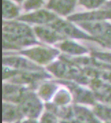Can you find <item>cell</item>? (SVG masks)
<instances>
[{
	"instance_id": "obj_1",
	"label": "cell",
	"mask_w": 111,
	"mask_h": 123,
	"mask_svg": "<svg viewBox=\"0 0 111 123\" xmlns=\"http://www.w3.org/2000/svg\"><path fill=\"white\" fill-rule=\"evenodd\" d=\"M34 31L25 24L19 21L3 22L4 49H21L22 47L39 44Z\"/></svg>"
},
{
	"instance_id": "obj_2",
	"label": "cell",
	"mask_w": 111,
	"mask_h": 123,
	"mask_svg": "<svg viewBox=\"0 0 111 123\" xmlns=\"http://www.w3.org/2000/svg\"><path fill=\"white\" fill-rule=\"evenodd\" d=\"M47 69L59 79L82 85H88L92 79L83 73L81 68L66 60L61 55L58 61L50 63Z\"/></svg>"
},
{
	"instance_id": "obj_3",
	"label": "cell",
	"mask_w": 111,
	"mask_h": 123,
	"mask_svg": "<svg viewBox=\"0 0 111 123\" xmlns=\"http://www.w3.org/2000/svg\"><path fill=\"white\" fill-rule=\"evenodd\" d=\"M24 118L36 120L43 114V105L35 92L28 89L18 104Z\"/></svg>"
},
{
	"instance_id": "obj_4",
	"label": "cell",
	"mask_w": 111,
	"mask_h": 123,
	"mask_svg": "<svg viewBox=\"0 0 111 123\" xmlns=\"http://www.w3.org/2000/svg\"><path fill=\"white\" fill-rule=\"evenodd\" d=\"M48 25L50 26L52 28L55 30L56 31H57L58 33L63 35L65 38L69 37V38H72V39L93 41L95 42H97L98 43H100L102 45H104L100 41L97 40L90 35H88L84 31L77 28L76 26H75V25L71 24L69 21L57 19L52 24H49Z\"/></svg>"
},
{
	"instance_id": "obj_5",
	"label": "cell",
	"mask_w": 111,
	"mask_h": 123,
	"mask_svg": "<svg viewBox=\"0 0 111 123\" xmlns=\"http://www.w3.org/2000/svg\"><path fill=\"white\" fill-rule=\"evenodd\" d=\"M59 50L47 46H36L23 49L20 54L29 58L39 65H47L53 61L58 54Z\"/></svg>"
},
{
	"instance_id": "obj_6",
	"label": "cell",
	"mask_w": 111,
	"mask_h": 123,
	"mask_svg": "<svg viewBox=\"0 0 111 123\" xmlns=\"http://www.w3.org/2000/svg\"><path fill=\"white\" fill-rule=\"evenodd\" d=\"M56 82L58 83H59L65 85L70 90L73 100L76 104L90 105L94 106L97 103L95 94L91 91L81 87L70 80H60Z\"/></svg>"
},
{
	"instance_id": "obj_7",
	"label": "cell",
	"mask_w": 111,
	"mask_h": 123,
	"mask_svg": "<svg viewBox=\"0 0 111 123\" xmlns=\"http://www.w3.org/2000/svg\"><path fill=\"white\" fill-rule=\"evenodd\" d=\"M76 24L93 38L100 41L104 46V40L111 35V24L105 21H84L77 22Z\"/></svg>"
},
{
	"instance_id": "obj_8",
	"label": "cell",
	"mask_w": 111,
	"mask_h": 123,
	"mask_svg": "<svg viewBox=\"0 0 111 123\" xmlns=\"http://www.w3.org/2000/svg\"><path fill=\"white\" fill-rule=\"evenodd\" d=\"M3 64L4 66L20 71L43 72V69L41 67L35 64L30 59L20 57L19 56H4L3 57Z\"/></svg>"
},
{
	"instance_id": "obj_9",
	"label": "cell",
	"mask_w": 111,
	"mask_h": 123,
	"mask_svg": "<svg viewBox=\"0 0 111 123\" xmlns=\"http://www.w3.org/2000/svg\"><path fill=\"white\" fill-rule=\"evenodd\" d=\"M55 13L45 9H40L33 12L21 15L18 18L19 21L36 24H50L57 19Z\"/></svg>"
},
{
	"instance_id": "obj_10",
	"label": "cell",
	"mask_w": 111,
	"mask_h": 123,
	"mask_svg": "<svg viewBox=\"0 0 111 123\" xmlns=\"http://www.w3.org/2000/svg\"><path fill=\"white\" fill-rule=\"evenodd\" d=\"M89 87L93 90L97 100L111 106V85L100 79H94Z\"/></svg>"
},
{
	"instance_id": "obj_11",
	"label": "cell",
	"mask_w": 111,
	"mask_h": 123,
	"mask_svg": "<svg viewBox=\"0 0 111 123\" xmlns=\"http://www.w3.org/2000/svg\"><path fill=\"white\" fill-rule=\"evenodd\" d=\"M111 19V10H95L88 12L76 13L68 17L69 21L73 22H84V21H99Z\"/></svg>"
},
{
	"instance_id": "obj_12",
	"label": "cell",
	"mask_w": 111,
	"mask_h": 123,
	"mask_svg": "<svg viewBox=\"0 0 111 123\" xmlns=\"http://www.w3.org/2000/svg\"><path fill=\"white\" fill-rule=\"evenodd\" d=\"M28 89L23 85L4 83L3 85V99L4 102L19 104Z\"/></svg>"
},
{
	"instance_id": "obj_13",
	"label": "cell",
	"mask_w": 111,
	"mask_h": 123,
	"mask_svg": "<svg viewBox=\"0 0 111 123\" xmlns=\"http://www.w3.org/2000/svg\"><path fill=\"white\" fill-rule=\"evenodd\" d=\"M34 32L41 41L49 44L60 43V41H63L66 39L49 25L35 26L34 28Z\"/></svg>"
},
{
	"instance_id": "obj_14",
	"label": "cell",
	"mask_w": 111,
	"mask_h": 123,
	"mask_svg": "<svg viewBox=\"0 0 111 123\" xmlns=\"http://www.w3.org/2000/svg\"><path fill=\"white\" fill-rule=\"evenodd\" d=\"M2 107V120L4 123H16L21 122L24 118L18 105L3 102Z\"/></svg>"
},
{
	"instance_id": "obj_15",
	"label": "cell",
	"mask_w": 111,
	"mask_h": 123,
	"mask_svg": "<svg viewBox=\"0 0 111 123\" xmlns=\"http://www.w3.org/2000/svg\"><path fill=\"white\" fill-rule=\"evenodd\" d=\"M73 119L82 123H102L93 113L87 107L75 104L72 105Z\"/></svg>"
},
{
	"instance_id": "obj_16",
	"label": "cell",
	"mask_w": 111,
	"mask_h": 123,
	"mask_svg": "<svg viewBox=\"0 0 111 123\" xmlns=\"http://www.w3.org/2000/svg\"><path fill=\"white\" fill-rule=\"evenodd\" d=\"M76 5V1H50L47 4V8L53 10L59 15H69L75 10Z\"/></svg>"
},
{
	"instance_id": "obj_17",
	"label": "cell",
	"mask_w": 111,
	"mask_h": 123,
	"mask_svg": "<svg viewBox=\"0 0 111 123\" xmlns=\"http://www.w3.org/2000/svg\"><path fill=\"white\" fill-rule=\"evenodd\" d=\"M56 46L62 50L63 52L72 56H81L89 52L88 48L82 46L73 41L64 40L62 42L58 43Z\"/></svg>"
},
{
	"instance_id": "obj_18",
	"label": "cell",
	"mask_w": 111,
	"mask_h": 123,
	"mask_svg": "<svg viewBox=\"0 0 111 123\" xmlns=\"http://www.w3.org/2000/svg\"><path fill=\"white\" fill-rule=\"evenodd\" d=\"M58 90V85L56 81L43 82L38 88L37 95L40 98L48 103L50 100H52Z\"/></svg>"
},
{
	"instance_id": "obj_19",
	"label": "cell",
	"mask_w": 111,
	"mask_h": 123,
	"mask_svg": "<svg viewBox=\"0 0 111 123\" xmlns=\"http://www.w3.org/2000/svg\"><path fill=\"white\" fill-rule=\"evenodd\" d=\"M92 111L101 122L111 123V106L102 103H96Z\"/></svg>"
},
{
	"instance_id": "obj_20",
	"label": "cell",
	"mask_w": 111,
	"mask_h": 123,
	"mask_svg": "<svg viewBox=\"0 0 111 123\" xmlns=\"http://www.w3.org/2000/svg\"><path fill=\"white\" fill-rule=\"evenodd\" d=\"M2 15L4 19H10L15 18L20 14L21 9L15 4L8 1H3L2 4Z\"/></svg>"
},
{
	"instance_id": "obj_21",
	"label": "cell",
	"mask_w": 111,
	"mask_h": 123,
	"mask_svg": "<svg viewBox=\"0 0 111 123\" xmlns=\"http://www.w3.org/2000/svg\"><path fill=\"white\" fill-rule=\"evenodd\" d=\"M72 99V95L70 92L66 89H60L55 94L52 103L58 106H68Z\"/></svg>"
},
{
	"instance_id": "obj_22",
	"label": "cell",
	"mask_w": 111,
	"mask_h": 123,
	"mask_svg": "<svg viewBox=\"0 0 111 123\" xmlns=\"http://www.w3.org/2000/svg\"><path fill=\"white\" fill-rule=\"evenodd\" d=\"M91 57L106 64L111 65V52H103L97 49L93 50L91 53Z\"/></svg>"
},
{
	"instance_id": "obj_23",
	"label": "cell",
	"mask_w": 111,
	"mask_h": 123,
	"mask_svg": "<svg viewBox=\"0 0 111 123\" xmlns=\"http://www.w3.org/2000/svg\"><path fill=\"white\" fill-rule=\"evenodd\" d=\"M45 4L43 1H26L23 4V8L25 11L40 10V8Z\"/></svg>"
},
{
	"instance_id": "obj_24",
	"label": "cell",
	"mask_w": 111,
	"mask_h": 123,
	"mask_svg": "<svg viewBox=\"0 0 111 123\" xmlns=\"http://www.w3.org/2000/svg\"><path fill=\"white\" fill-rule=\"evenodd\" d=\"M39 123H59V120L53 114L47 111L42 114Z\"/></svg>"
},
{
	"instance_id": "obj_25",
	"label": "cell",
	"mask_w": 111,
	"mask_h": 123,
	"mask_svg": "<svg viewBox=\"0 0 111 123\" xmlns=\"http://www.w3.org/2000/svg\"><path fill=\"white\" fill-rule=\"evenodd\" d=\"M104 1H80V4L88 9H93L99 8L100 6L104 4Z\"/></svg>"
},
{
	"instance_id": "obj_26",
	"label": "cell",
	"mask_w": 111,
	"mask_h": 123,
	"mask_svg": "<svg viewBox=\"0 0 111 123\" xmlns=\"http://www.w3.org/2000/svg\"><path fill=\"white\" fill-rule=\"evenodd\" d=\"M59 123H82L76 120V119H70V120H59Z\"/></svg>"
},
{
	"instance_id": "obj_27",
	"label": "cell",
	"mask_w": 111,
	"mask_h": 123,
	"mask_svg": "<svg viewBox=\"0 0 111 123\" xmlns=\"http://www.w3.org/2000/svg\"><path fill=\"white\" fill-rule=\"evenodd\" d=\"M104 45H105V46H107V47H108V48H111V35L108 38V39H106L104 41Z\"/></svg>"
},
{
	"instance_id": "obj_28",
	"label": "cell",
	"mask_w": 111,
	"mask_h": 123,
	"mask_svg": "<svg viewBox=\"0 0 111 123\" xmlns=\"http://www.w3.org/2000/svg\"><path fill=\"white\" fill-rule=\"evenodd\" d=\"M104 9H108V10H111V1L108 2L107 4H105L104 6H103Z\"/></svg>"
}]
</instances>
